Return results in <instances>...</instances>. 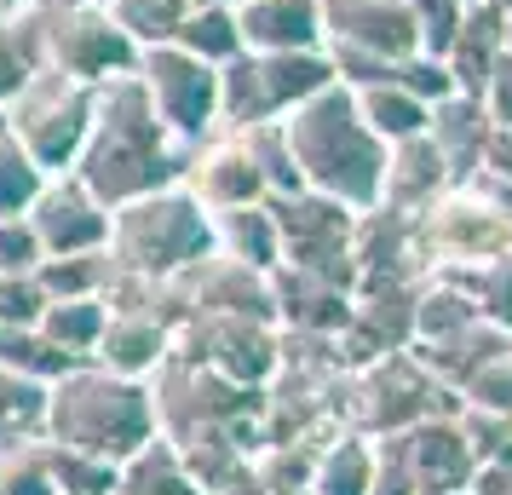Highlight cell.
<instances>
[{"mask_svg":"<svg viewBox=\"0 0 512 495\" xmlns=\"http://www.w3.org/2000/svg\"><path fill=\"white\" fill-rule=\"evenodd\" d=\"M185 162H190V144L179 133H167V121L156 116L144 81L121 75L110 87H98L93 133H87L70 173L93 190L104 208H121V202L150 196V190L179 185Z\"/></svg>","mask_w":512,"mask_h":495,"instance_id":"cell-1","label":"cell"},{"mask_svg":"<svg viewBox=\"0 0 512 495\" xmlns=\"http://www.w3.org/2000/svg\"><path fill=\"white\" fill-rule=\"evenodd\" d=\"M282 139L294 150L305 190L346 202L351 213L380 208L386 185V139L374 133L346 81H328L323 93H311L282 116Z\"/></svg>","mask_w":512,"mask_h":495,"instance_id":"cell-2","label":"cell"},{"mask_svg":"<svg viewBox=\"0 0 512 495\" xmlns=\"http://www.w3.org/2000/svg\"><path fill=\"white\" fill-rule=\"evenodd\" d=\"M156 392L150 380L110 375L98 363H75L64 380L47 386V444L81 449L98 461H127L156 438Z\"/></svg>","mask_w":512,"mask_h":495,"instance_id":"cell-3","label":"cell"},{"mask_svg":"<svg viewBox=\"0 0 512 495\" xmlns=\"http://www.w3.org/2000/svg\"><path fill=\"white\" fill-rule=\"evenodd\" d=\"M208 254H219L213 248V213L185 185L150 190L139 202L110 208V260H116L121 277L173 283Z\"/></svg>","mask_w":512,"mask_h":495,"instance_id":"cell-4","label":"cell"},{"mask_svg":"<svg viewBox=\"0 0 512 495\" xmlns=\"http://www.w3.org/2000/svg\"><path fill=\"white\" fill-rule=\"evenodd\" d=\"M426 277L432 271H472L512 254V190L495 185L489 173H466L415 213Z\"/></svg>","mask_w":512,"mask_h":495,"instance_id":"cell-5","label":"cell"},{"mask_svg":"<svg viewBox=\"0 0 512 495\" xmlns=\"http://www.w3.org/2000/svg\"><path fill=\"white\" fill-rule=\"evenodd\" d=\"M432 415H461V392L443 386L409 346L403 352H386L380 363L357 369V375H346V392H340V421H346V432L397 438V432L432 421Z\"/></svg>","mask_w":512,"mask_h":495,"instance_id":"cell-6","label":"cell"},{"mask_svg":"<svg viewBox=\"0 0 512 495\" xmlns=\"http://www.w3.org/2000/svg\"><path fill=\"white\" fill-rule=\"evenodd\" d=\"M334 81L328 52H236L231 64H219V127L248 133L265 121H282L294 104L323 93Z\"/></svg>","mask_w":512,"mask_h":495,"instance_id":"cell-7","label":"cell"},{"mask_svg":"<svg viewBox=\"0 0 512 495\" xmlns=\"http://www.w3.org/2000/svg\"><path fill=\"white\" fill-rule=\"evenodd\" d=\"M93 104H98V87H87V81H75V75L41 64V70L24 81V93L0 110V127L24 144L52 179H58V173L75 167L81 144H87V133H93Z\"/></svg>","mask_w":512,"mask_h":495,"instance_id":"cell-8","label":"cell"},{"mask_svg":"<svg viewBox=\"0 0 512 495\" xmlns=\"http://www.w3.org/2000/svg\"><path fill=\"white\" fill-rule=\"evenodd\" d=\"M47 64L87 87H110L121 75H139V41L116 24L110 6H47Z\"/></svg>","mask_w":512,"mask_h":495,"instance_id":"cell-9","label":"cell"},{"mask_svg":"<svg viewBox=\"0 0 512 495\" xmlns=\"http://www.w3.org/2000/svg\"><path fill=\"white\" fill-rule=\"evenodd\" d=\"M277 213V236H282V265L317 271L328 283L357 288V260H351V225L357 213L334 196L317 190H294V196H265Z\"/></svg>","mask_w":512,"mask_h":495,"instance_id":"cell-10","label":"cell"},{"mask_svg":"<svg viewBox=\"0 0 512 495\" xmlns=\"http://www.w3.org/2000/svg\"><path fill=\"white\" fill-rule=\"evenodd\" d=\"M139 81L156 116L167 121V133H179L185 144H202L219 133V70L208 58L185 52L179 41H156L139 52Z\"/></svg>","mask_w":512,"mask_h":495,"instance_id":"cell-11","label":"cell"},{"mask_svg":"<svg viewBox=\"0 0 512 495\" xmlns=\"http://www.w3.org/2000/svg\"><path fill=\"white\" fill-rule=\"evenodd\" d=\"M173 352L202 363L236 386H265L277 375V323L265 317H185L173 329Z\"/></svg>","mask_w":512,"mask_h":495,"instance_id":"cell-12","label":"cell"},{"mask_svg":"<svg viewBox=\"0 0 512 495\" xmlns=\"http://www.w3.org/2000/svg\"><path fill=\"white\" fill-rule=\"evenodd\" d=\"M24 219L35 225L47 254H93V248H110V208L75 173L47 179V190L35 196V208Z\"/></svg>","mask_w":512,"mask_h":495,"instance_id":"cell-13","label":"cell"},{"mask_svg":"<svg viewBox=\"0 0 512 495\" xmlns=\"http://www.w3.org/2000/svg\"><path fill=\"white\" fill-rule=\"evenodd\" d=\"M351 260H357V283H426L415 213H397L386 202L363 208L351 225Z\"/></svg>","mask_w":512,"mask_h":495,"instance_id":"cell-14","label":"cell"},{"mask_svg":"<svg viewBox=\"0 0 512 495\" xmlns=\"http://www.w3.org/2000/svg\"><path fill=\"white\" fill-rule=\"evenodd\" d=\"M179 185L202 202L208 213L219 208H242V202H265V173H259L254 150L242 133H213V139L190 144V162H185V179Z\"/></svg>","mask_w":512,"mask_h":495,"instance_id":"cell-15","label":"cell"},{"mask_svg":"<svg viewBox=\"0 0 512 495\" xmlns=\"http://www.w3.org/2000/svg\"><path fill=\"white\" fill-rule=\"evenodd\" d=\"M397 449H403L415 495H461L472 484V467H478V455H472L455 415H432V421L397 432Z\"/></svg>","mask_w":512,"mask_h":495,"instance_id":"cell-16","label":"cell"},{"mask_svg":"<svg viewBox=\"0 0 512 495\" xmlns=\"http://www.w3.org/2000/svg\"><path fill=\"white\" fill-rule=\"evenodd\" d=\"M271 306H277L282 329L340 334L346 317H351V288L328 283L317 271H300V265H277V271H271Z\"/></svg>","mask_w":512,"mask_h":495,"instance_id":"cell-17","label":"cell"},{"mask_svg":"<svg viewBox=\"0 0 512 495\" xmlns=\"http://www.w3.org/2000/svg\"><path fill=\"white\" fill-rule=\"evenodd\" d=\"M236 18L248 52H323V0H248Z\"/></svg>","mask_w":512,"mask_h":495,"instance_id":"cell-18","label":"cell"},{"mask_svg":"<svg viewBox=\"0 0 512 495\" xmlns=\"http://www.w3.org/2000/svg\"><path fill=\"white\" fill-rule=\"evenodd\" d=\"M167 357H173V329H167L162 317H150V311H110L93 363L110 369V375L150 380Z\"/></svg>","mask_w":512,"mask_h":495,"instance_id":"cell-19","label":"cell"},{"mask_svg":"<svg viewBox=\"0 0 512 495\" xmlns=\"http://www.w3.org/2000/svg\"><path fill=\"white\" fill-rule=\"evenodd\" d=\"M507 47V6H495V0H466L461 12V29H455V41L443 52V64L455 75V93L478 98L489 81V64L501 58Z\"/></svg>","mask_w":512,"mask_h":495,"instance_id":"cell-20","label":"cell"},{"mask_svg":"<svg viewBox=\"0 0 512 495\" xmlns=\"http://www.w3.org/2000/svg\"><path fill=\"white\" fill-rule=\"evenodd\" d=\"M455 173L443 162V150L432 144V133H415V139L386 144V185H380V202L397 213H420Z\"/></svg>","mask_w":512,"mask_h":495,"instance_id":"cell-21","label":"cell"},{"mask_svg":"<svg viewBox=\"0 0 512 495\" xmlns=\"http://www.w3.org/2000/svg\"><path fill=\"white\" fill-rule=\"evenodd\" d=\"M409 352L432 369V375L443 380V386H455L461 392L466 380L478 375L484 363H495V357H507L512 352V334L507 329H495L489 317H478V323H466V329L455 334H438V340H415Z\"/></svg>","mask_w":512,"mask_h":495,"instance_id":"cell-22","label":"cell"},{"mask_svg":"<svg viewBox=\"0 0 512 495\" xmlns=\"http://www.w3.org/2000/svg\"><path fill=\"white\" fill-rule=\"evenodd\" d=\"M213 248H219L225 260L254 265V271H277L282 265V236H277V213H271V202L219 208L213 213Z\"/></svg>","mask_w":512,"mask_h":495,"instance_id":"cell-23","label":"cell"},{"mask_svg":"<svg viewBox=\"0 0 512 495\" xmlns=\"http://www.w3.org/2000/svg\"><path fill=\"white\" fill-rule=\"evenodd\" d=\"M426 133H432V144L443 150V162H449L455 179L478 173V156H484V139H489V116H484L478 98H466V93L438 98V104H432V121H426Z\"/></svg>","mask_w":512,"mask_h":495,"instance_id":"cell-24","label":"cell"},{"mask_svg":"<svg viewBox=\"0 0 512 495\" xmlns=\"http://www.w3.org/2000/svg\"><path fill=\"white\" fill-rule=\"evenodd\" d=\"M110 495H202V484L185 472L179 449L156 432L139 455H127V461L116 467V490Z\"/></svg>","mask_w":512,"mask_h":495,"instance_id":"cell-25","label":"cell"},{"mask_svg":"<svg viewBox=\"0 0 512 495\" xmlns=\"http://www.w3.org/2000/svg\"><path fill=\"white\" fill-rule=\"evenodd\" d=\"M311 490L317 495H374V438H363V432H334L317 449Z\"/></svg>","mask_w":512,"mask_h":495,"instance_id":"cell-26","label":"cell"},{"mask_svg":"<svg viewBox=\"0 0 512 495\" xmlns=\"http://www.w3.org/2000/svg\"><path fill=\"white\" fill-rule=\"evenodd\" d=\"M104 323H110L104 294H81V300H47V311H41L35 329L47 334L58 352H70L75 363H93L98 340H104Z\"/></svg>","mask_w":512,"mask_h":495,"instance_id":"cell-27","label":"cell"},{"mask_svg":"<svg viewBox=\"0 0 512 495\" xmlns=\"http://www.w3.org/2000/svg\"><path fill=\"white\" fill-rule=\"evenodd\" d=\"M351 98H357L363 121H369V127H374L386 144L415 139V133H426V121H432V104H426V98H415L409 87H397V81H369V87H351Z\"/></svg>","mask_w":512,"mask_h":495,"instance_id":"cell-28","label":"cell"},{"mask_svg":"<svg viewBox=\"0 0 512 495\" xmlns=\"http://www.w3.org/2000/svg\"><path fill=\"white\" fill-rule=\"evenodd\" d=\"M41 18H47V6L24 12V18H0V110L24 93L29 75L47 64V29H41Z\"/></svg>","mask_w":512,"mask_h":495,"instance_id":"cell-29","label":"cell"},{"mask_svg":"<svg viewBox=\"0 0 512 495\" xmlns=\"http://www.w3.org/2000/svg\"><path fill=\"white\" fill-rule=\"evenodd\" d=\"M47 438V380H29L0 363V444Z\"/></svg>","mask_w":512,"mask_h":495,"instance_id":"cell-30","label":"cell"},{"mask_svg":"<svg viewBox=\"0 0 512 495\" xmlns=\"http://www.w3.org/2000/svg\"><path fill=\"white\" fill-rule=\"evenodd\" d=\"M116 277V260L110 248H93V254H47L35 265V283L47 288V300H81V294H104Z\"/></svg>","mask_w":512,"mask_h":495,"instance_id":"cell-31","label":"cell"},{"mask_svg":"<svg viewBox=\"0 0 512 495\" xmlns=\"http://www.w3.org/2000/svg\"><path fill=\"white\" fill-rule=\"evenodd\" d=\"M173 41H179L185 52H196V58H208L213 70H219V64H231L236 52H242V18H236V6L202 0L185 24H179Z\"/></svg>","mask_w":512,"mask_h":495,"instance_id":"cell-32","label":"cell"},{"mask_svg":"<svg viewBox=\"0 0 512 495\" xmlns=\"http://www.w3.org/2000/svg\"><path fill=\"white\" fill-rule=\"evenodd\" d=\"M47 179H52L47 167L0 127V219H18V213L35 208V196L47 190Z\"/></svg>","mask_w":512,"mask_h":495,"instance_id":"cell-33","label":"cell"},{"mask_svg":"<svg viewBox=\"0 0 512 495\" xmlns=\"http://www.w3.org/2000/svg\"><path fill=\"white\" fill-rule=\"evenodd\" d=\"M0 363L18 369V375H29V380H47V386L75 369V357L58 352L41 329H6V323H0Z\"/></svg>","mask_w":512,"mask_h":495,"instance_id":"cell-34","label":"cell"},{"mask_svg":"<svg viewBox=\"0 0 512 495\" xmlns=\"http://www.w3.org/2000/svg\"><path fill=\"white\" fill-rule=\"evenodd\" d=\"M432 277L461 283L472 294L478 317H489L495 329H512V254H501V260H489V265H472V271H432Z\"/></svg>","mask_w":512,"mask_h":495,"instance_id":"cell-35","label":"cell"},{"mask_svg":"<svg viewBox=\"0 0 512 495\" xmlns=\"http://www.w3.org/2000/svg\"><path fill=\"white\" fill-rule=\"evenodd\" d=\"M202 0H110V12H116V24L139 41V47H156V41H173L179 24H185L190 12H196Z\"/></svg>","mask_w":512,"mask_h":495,"instance_id":"cell-36","label":"cell"},{"mask_svg":"<svg viewBox=\"0 0 512 495\" xmlns=\"http://www.w3.org/2000/svg\"><path fill=\"white\" fill-rule=\"evenodd\" d=\"M242 139H248V150H254L259 173H265V196H294V190H305L300 167H294V150H288V139H282V121L248 127Z\"/></svg>","mask_w":512,"mask_h":495,"instance_id":"cell-37","label":"cell"},{"mask_svg":"<svg viewBox=\"0 0 512 495\" xmlns=\"http://www.w3.org/2000/svg\"><path fill=\"white\" fill-rule=\"evenodd\" d=\"M47 467L58 495H110L116 490V461H98V455H81V449L47 444Z\"/></svg>","mask_w":512,"mask_h":495,"instance_id":"cell-38","label":"cell"},{"mask_svg":"<svg viewBox=\"0 0 512 495\" xmlns=\"http://www.w3.org/2000/svg\"><path fill=\"white\" fill-rule=\"evenodd\" d=\"M0 495H58L52 467H47V438L0 444Z\"/></svg>","mask_w":512,"mask_h":495,"instance_id":"cell-39","label":"cell"},{"mask_svg":"<svg viewBox=\"0 0 512 495\" xmlns=\"http://www.w3.org/2000/svg\"><path fill=\"white\" fill-rule=\"evenodd\" d=\"M47 311V288L35 283V271H0V323L6 329H35Z\"/></svg>","mask_w":512,"mask_h":495,"instance_id":"cell-40","label":"cell"},{"mask_svg":"<svg viewBox=\"0 0 512 495\" xmlns=\"http://www.w3.org/2000/svg\"><path fill=\"white\" fill-rule=\"evenodd\" d=\"M461 432L466 444H472V455L478 461H512V415H489V409H472V403H461Z\"/></svg>","mask_w":512,"mask_h":495,"instance_id":"cell-41","label":"cell"},{"mask_svg":"<svg viewBox=\"0 0 512 495\" xmlns=\"http://www.w3.org/2000/svg\"><path fill=\"white\" fill-rule=\"evenodd\" d=\"M461 403H472V409H489V415H512V352L495 357V363H484L478 375L461 386Z\"/></svg>","mask_w":512,"mask_h":495,"instance_id":"cell-42","label":"cell"},{"mask_svg":"<svg viewBox=\"0 0 512 495\" xmlns=\"http://www.w3.org/2000/svg\"><path fill=\"white\" fill-rule=\"evenodd\" d=\"M397 87H409L415 98H426V104H438V98L455 93V75H449V64L443 58H432V52H415V58H403L392 70Z\"/></svg>","mask_w":512,"mask_h":495,"instance_id":"cell-43","label":"cell"},{"mask_svg":"<svg viewBox=\"0 0 512 495\" xmlns=\"http://www.w3.org/2000/svg\"><path fill=\"white\" fill-rule=\"evenodd\" d=\"M41 260H47V248H41V236H35L24 213L0 219V271H35Z\"/></svg>","mask_w":512,"mask_h":495,"instance_id":"cell-44","label":"cell"},{"mask_svg":"<svg viewBox=\"0 0 512 495\" xmlns=\"http://www.w3.org/2000/svg\"><path fill=\"white\" fill-rule=\"evenodd\" d=\"M478 104H484V116L495 127H512V52L507 47L489 64V81H484V93H478Z\"/></svg>","mask_w":512,"mask_h":495,"instance_id":"cell-45","label":"cell"},{"mask_svg":"<svg viewBox=\"0 0 512 495\" xmlns=\"http://www.w3.org/2000/svg\"><path fill=\"white\" fill-rule=\"evenodd\" d=\"M478 173H489L495 185L512 190V127H495V121H489V139H484V156H478Z\"/></svg>","mask_w":512,"mask_h":495,"instance_id":"cell-46","label":"cell"},{"mask_svg":"<svg viewBox=\"0 0 512 495\" xmlns=\"http://www.w3.org/2000/svg\"><path fill=\"white\" fill-rule=\"evenodd\" d=\"M466 495H512V461H478Z\"/></svg>","mask_w":512,"mask_h":495,"instance_id":"cell-47","label":"cell"},{"mask_svg":"<svg viewBox=\"0 0 512 495\" xmlns=\"http://www.w3.org/2000/svg\"><path fill=\"white\" fill-rule=\"evenodd\" d=\"M52 0H0V18H24V12H41Z\"/></svg>","mask_w":512,"mask_h":495,"instance_id":"cell-48","label":"cell"},{"mask_svg":"<svg viewBox=\"0 0 512 495\" xmlns=\"http://www.w3.org/2000/svg\"><path fill=\"white\" fill-rule=\"evenodd\" d=\"M259 495H317L311 484H288V490H259Z\"/></svg>","mask_w":512,"mask_h":495,"instance_id":"cell-49","label":"cell"},{"mask_svg":"<svg viewBox=\"0 0 512 495\" xmlns=\"http://www.w3.org/2000/svg\"><path fill=\"white\" fill-rule=\"evenodd\" d=\"M52 6H110V0H52Z\"/></svg>","mask_w":512,"mask_h":495,"instance_id":"cell-50","label":"cell"},{"mask_svg":"<svg viewBox=\"0 0 512 495\" xmlns=\"http://www.w3.org/2000/svg\"><path fill=\"white\" fill-rule=\"evenodd\" d=\"M507 52H512V6H507Z\"/></svg>","mask_w":512,"mask_h":495,"instance_id":"cell-51","label":"cell"},{"mask_svg":"<svg viewBox=\"0 0 512 495\" xmlns=\"http://www.w3.org/2000/svg\"><path fill=\"white\" fill-rule=\"evenodd\" d=\"M219 6H248V0H219Z\"/></svg>","mask_w":512,"mask_h":495,"instance_id":"cell-52","label":"cell"},{"mask_svg":"<svg viewBox=\"0 0 512 495\" xmlns=\"http://www.w3.org/2000/svg\"><path fill=\"white\" fill-rule=\"evenodd\" d=\"M495 6H512V0H495Z\"/></svg>","mask_w":512,"mask_h":495,"instance_id":"cell-53","label":"cell"},{"mask_svg":"<svg viewBox=\"0 0 512 495\" xmlns=\"http://www.w3.org/2000/svg\"><path fill=\"white\" fill-rule=\"evenodd\" d=\"M507 334H512V329H507Z\"/></svg>","mask_w":512,"mask_h":495,"instance_id":"cell-54","label":"cell"},{"mask_svg":"<svg viewBox=\"0 0 512 495\" xmlns=\"http://www.w3.org/2000/svg\"><path fill=\"white\" fill-rule=\"evenodd\" d=\"M461 495H466V490H461Z\"/></svg>","mask_w":512,"mask_h":495,"instance_id":"cell-55","label":"cell"}]
</instances>
